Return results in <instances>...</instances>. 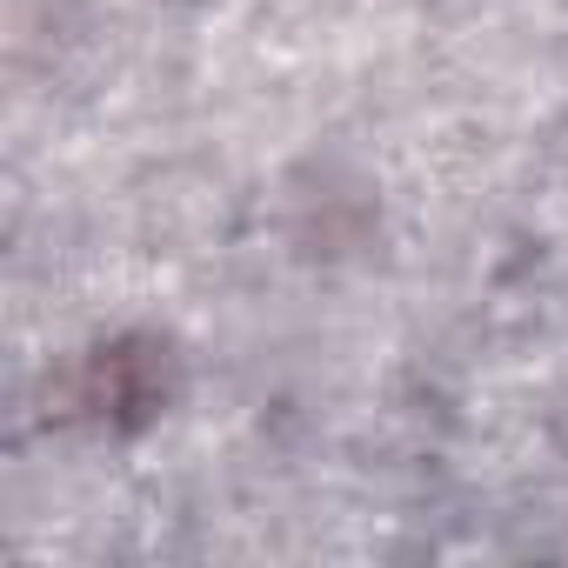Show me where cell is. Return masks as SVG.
<instances>
[{"instance_id": "6da1fadb", "label": "cell", "mask_w": 568, "mask_h": 568, "mask_svg": "<svg viewBox=\"0 0 568 568\" xmlns=\"http://www.w3.org/2000/svg\"><path fill=\"white\" fill-rule=\"evenodd\" d=\"M68 408L61 415H101V422H148L168 402V348L154 335H121L94 355H81V368L68 375Z\"/></svg>"}]
</instances>
